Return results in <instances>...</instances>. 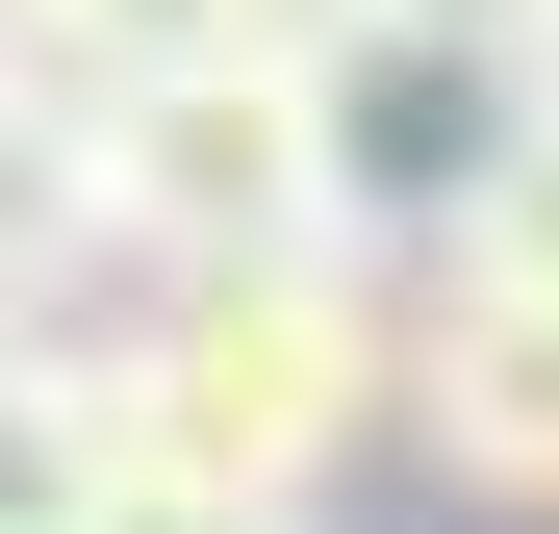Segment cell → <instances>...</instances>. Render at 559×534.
<instances>
[{"label": "cell", "instance_id": "277c9868", "mask_svg": "<svg viewBox=\"0 0 559 534\" xmlns=\"http://www.w3.org/2000/svg\"><path fill=\"white\" fill-rule=\"evenodd\" d=\"M407 459H432L457 509H559V306L407 254Z\"/></svg>", "mask_w": 559, "mask_h": 534}, {"label": "cell", "instance_id": "ba28073f", "mask_svg": "<svg viewBox=\"0 0 559 534\" xmlns=\"http://www.w3.org/2000/svg\"><path fill=\"white\" fill-rule=\"evenodd\" d=\"M76 76H128V51H229V26H306V0H51Z\"/></svg>", "mask_w": 559, "mask_h": 534}, {"label": "cell", "instance_id": "9c48e42d", "mask_svg": "<svg viewBox=\"0 0 559 534\" xmlns=\"http://www.w3.org/2000/svg\"><path fill=\"white\" fill-rule=\"evenodd\" d=\"M382 26H432V51H484V76H534V51H559V0H382Z\"/></svg>", "mask_w": 559, "mask_h": 534}, {"label": "cell", "instance_id": "7a4b0ae2", "mask_svg": "<svg viewBox=\"0 0 559 534\" xmlns=\"http://www.w3.org/2000/svg\"><path fill=\"white\" fill-rule=\"evenodd\" d=\"M51 229L103 254V281L306 254V229H331V103H306V26H229V51H128V76H76V128H51Z\"/></svg>", "mask_w": 559, "mask_h": 534}, {"label": "cell", "instance_id": "6da1fadb", "mask_svg": "<svg viewBox=\"0 0 559 534\" xmlns=\"http://www.w3.org/2000/svg\"><path fill=\"white\" fill-rule=\"evenodd\" d=\"M76 432L153 459V484H280V509H331V484L407 432V281H382L356 229H306V254H204V281H128Z\"/></svg>", "mask_w": 559, "mask_h": 534}, {"label": "cell", "instance_id": "30bf717a", "mask_svg": "<svg viewBox=\"0 0 559 534\" xmlns=\"http://www.w3.org/2000/svg\"><path fill=\"white\" fill-rule=\"evenodd\" d=\"M509 103H559V51H534V76H509Z\"/></svg>", "mask_w": 559, "mask_h": 534}, {"label": "cell", "instance_id": "52a82bcc", "mask_svg": "<svg viewBox=\"0 0 559 534\" xmlns=\"http://www.w3.org/2000/svg\"><path fill=\"white\" fill-rule=\"evenodd\" d=\"M76 534H331V509H280V484H153V459H103V484H76Z\"/></svg>", "mask_w": 559, "mask_h": 534}, {"label": "cell", "instance_id": "5b68a950", "mask_svg": "<svg viewBox=\"0 0 559 534\" xmlns=\"http://www.w3.org/2000/svg\"><path fill=\"white\" fill-rule=\"evenodd\" d=\"M432 254H457V281H509V306H559V103L484 128V178H457V229H432Z\"/></svg>", "mask_w": 559, "mask_h": 534}, {"label": "cell", "instance_id": "8992f818", "mask_svg": "<svg viewBox=\"0 0 559 534\" xmlns=\"http://www.w3.org/2000/svg\"><path fill=\"white\" fill-rule=\"evenodd\" d=\"M76 382H103V356H0V534H76V484H103Z\"/></svg>", "mask_w": 559, "mask_h": 534}, {"label": "cell", "instance_id": "3957f363", "mask_svg": "<svg viewBox=\"0 0 559 534\" xmlns=\"http://www.w3.org/2000/svg\"><path fill=\"white\" fill-rule=\"evenodd\" d=\"M306 103H331V229L356 254H432L457 229V178H484V128H509V76L484 51H432V26H382V0H331V26H306Z\"/></svg>", "mask_w": 559, "mask_h": 534}, {"label": "cell", "instance_id": "8fae6325", "mask_svg": "<svg viewBox=\"0 0 559 534\" xmlns=\"http://www.w3.org/2000/svg\"><path fill=\"white\" fill-rule=\"evenodd\" d=\"M306 26H331V0H306Z\"/></svg>", "mask_w": 559, "mask_h": 534}]
</instances>
